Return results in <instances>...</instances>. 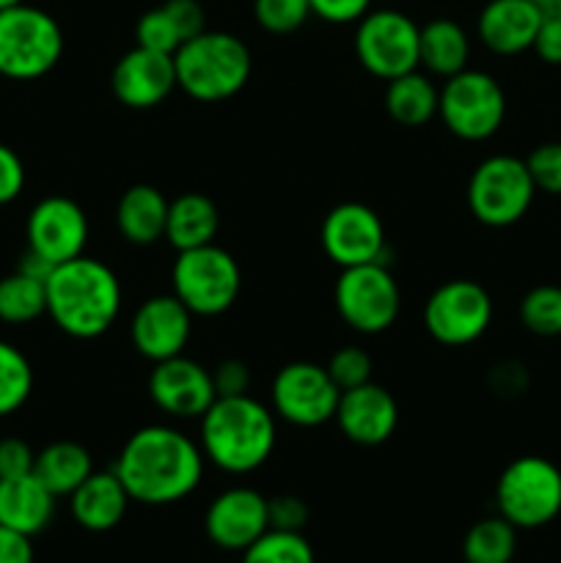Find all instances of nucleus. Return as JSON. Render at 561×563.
<instances>
[{"instance_id":"1","label":"nucleus","mask_w":561,"mask_h":563,"mask_svg":"<svg viewBox=\"0 0 561 563\" xmlns=\"http://www.w3.org/2000/svg\"><path fill=\"white\" fill-rule=\"evenodd\" d=\"M113 471L138 504H179L201 484L204 451L179 429L152 423L127 438Z\"/></svg>"},{"instance_id":"2","label":"nucleus","mask_w":561,"mask_h":563,"mask_svg":"<svg viewBox=\"0 0 561 563\" xmlns=\"http://www.w3.org/2000/svg\"><path fill=\"white\" fill-rule=\"evenodd\" d=\"M47 313L72 339H99L121 313L119 278L108 264L86 253L58 264L47 278Z\"/></svg>"},{"instance_id":"3","label":"nucleus","mask_w":561,"mask_h":563,"mask_svg":"<svg viewBox=\"0 0 561 563\" xmlns=\"http://www.w3.org/2000/svg\"><path fill=\"white\" fill-rule=\"evenodd\" d=\"M198 421L204 460L234 476L258 471L278 443L275 412L251 394L218 396Z\"/></svg>"},{"instance_id":"4","label":"nucleus","mask_w":561,"mask_h":563,"mask_svg":"<svg viewBox=\"0 0 561 563\" xmlns=\"http://www.w3.org/2000/svg\"><path fill=\"white\" fill-rule=\"evenodd\" d=\"M176 88L196 102H223L237 97L251 80L253 58L240 36L201 31L174 53Z\"/></svg>"},{"instance_id":"5","label":"nucleus","mask_w":561,"mask_h":563,"mask_svg":"<svg viewBox=\"0 0 561 563\" xmlns=\"http://www.w3.org/2000/svg\"><path fill=\"white\" fill-rule=\"evenodd\" d=\"M64 31L36 5H11L0 11V75L9 80H38L58 66Z\"/></svg>"},{"instance_id":"6","label":"nucleus","mask_w":561,"mask_h":563,"mask_svg":"<svg viewBox=\"0 0 561 563\" xmlns=\"http://www.w3.org/2000/svg\"><path fill=\"white\" fill-rule=\"evenodd\" d=\"M174 295L193 317H220L242 291V269L226 247L209 245L179 251L170 269Z\"/></svg>"},{"instance_id":"7","label":"nucleus","mask_w":561,"mask_h":563,"mask_svg":"<svg viewBox=\"0 0 561 563\" xmlns=\"http://www.w3.org/2000/svg\"><path fill=\"white\" fill-rule=\"evenodd\" d=\"M495 506L517 531H531L561 515V471L544 456H517L495 484Z\"/></svg>"},{"instance_id":"8","label":"nucleus","mask_w":561,"mask_h":563,"mask_svg":"<svg viewBox=\"0 0 561 563\" xmlns=\"http://www.w3.org/2000/svg\"><path fill=\"white\" fill-rule=\"evenodd\" d=\"M537 187L526 159L512 154H493L473 168L468 179V209L479 223L506 229L526 218Z\"/></svg>"},{"instance_id":"9","label":"nucleus","mask_w":561,"mask_h":563,"mask_svg":"<svg viewBox=\"0 0 561 563\" xmlns=\"http://www.w3.org/2000/svg\"><path fill=\"white\" fill-rule=\"evenodd\" d=\"M438 115L451 135L468 143H482L504 126L506 93L487 71L462 69L460 75L446 77Z\"/></svg>"},{"instance_id":"10","label":"nucleus","mask_w":561,"mask_h":563,"mask_svg":"<svg viewBox=\"0 0 561 563\" xmlns=\"http://www.w3.org/2000/svg\"><path fill=\"white\" fill-rule=\"evenodd\" d=\"M333 302L346 328L363 335H377L394 328L399 319L402 291L388 264H358L341 269Z\"/></svg>"},{"instance_id":"11","label":"nucleus","mask_w":561,"mask_h":563,"mask_svg":"<svg viewBox=\"0 0 561 563\" xmlns=\"http://www.w3.org/2000/svg\"><path fill=\"white\" fill-rule=\"evenodd\" d=\"M418 36H421V25H416L413 16H407L405 11H369L363 20H358V64L369 75L380 77L385 82L407 75V71L421 66V60H418Z\"/></svg>"},{"instance_id":"12","label":"nucleus","mask_w":561,"mask_h":563,"mask_svg":"<svg viewBox=\"0 0 561 563\" xmlns=\"http://www.w3.org/2000/svg\"><path fill=\"white\" fill-rule=\"evenodd\" d=\"M490 322L493 297L476 280H446L424 302V328L443 346L473 344L487 333Z\"/></svg>"},{"instance_id":"13","label":"nucleus","mask_w":561,"mask_h":563,"mask_svg":"<svg viewBox=\"0 0 561 563\" xmlns=\"http://www.w3.org/2000/svg\"><path fill=\"white\" fill-rule=\"evenodd\" d=\"M273 412L300 429H317L333 421L341 388L328 374V366L295 361L280 368L273 379Z\"/></svg>"},{"instance_id":"14","label":"nucleus","mask_w":561,"mask_h":563,"mask_svg":"<svg viewBox=\"0 0 561 563\" xmlns=\"http://www.w3.org/2000/svg\"><path fill=\"white\" fill-rule=\"evenodd\" d=\"M322 247L341 269L358 264H388L385 225L372 207L358 201L339 203L322 220ZM391 267V264H388Z\"/></svg>"},{"instance_id":"15","label":"nucleus","mask_w":561,"mask_h":563,"mask_svg":"<svg viewBox=\"0 0 561 563\" xmlns=\"http://www.w3.org/2000/svg\"><path fill=\"white\" fill-rule=\"evenodd\" d=\"M25 234L28 247L55 267L72 262L88 245L86 209L66 196L42 198L28 214Z\"/></svg>"},{"instance_id":"16","label":"nucleus","mask_w":561,"mask_h":563,"mask_svg":"<svg viewBox=\"0 0 561 563\" xmlns=\"http://www.w3.org/2000/svg\"><path fill=\"white\" fill-rule=\"evenodd\" d=\"M130 335L138 355L152 363L185 355V346L193 335V313L174 291L154 295L132 313Z\"/></svg>"},{"instance_id":"17","label":"nucleus","mask_w":561,"mask_h":563,"mask_svg":"<svg viewBox=\"0 0 561 563\" xmlns=\"http://www.w3.org/2000/svg\"><path fill=\"white\" fill-rule=\"evenodd\" d=\"M148 396L170 418H201L218 399L212 372L185 355L154 363L148 374Z\"/></svg>"},{"instance_id":"18","label":"nucleus","mask_w":561,"mask_h":563,"mask_svg":"<svg viewBox=\"0 0 561 563\" xmlns=\"http://www.w3.org/2000/svg\"><path fill=\"white\" fill-rule=\"evenodd\" d=\"M207 539L220 550L242 553L270 531L267 498L251 487H231L209 504L204 515Z\"/></svg>"},{"instance_id":"19","label":"nucleus","mask_w":561,"mask_h":563,"mask_svg":"<svg viewBox=\"0 0 561 563\" xmlns=\"http://www.w3.org/2000/svg\"><path fill=\"white\" fill-rule=\"evenodd\" d=\"M113 97L130 110H148L163 104L176 88L174 55L135 44L116 60L110 71Z\"/></svg>"},{"instance_id":"20","label":"nucleus","mask_w":561,"mask_h":563,"mask_svg":"<svg viewBox=\"0 0 561 563\" xmlns=\"http://www.w3.org/2000/svg\"><path fill=\"white\" fill-rule=\"evenodd\" d=\"M333 421L339 423L341 434L350 443L374 449V445H383L385 440H391V434L396 432L399 405L391 396V390L369 379L358 388L341 390Z\"/></svg>"},{"instance_id":"21","label":"nucleus","mask_w":561,"mask_h":563,"mask_svg":"<svg viewBox=\"0 0 561 563\" xmlns=\"http://www.w3.org/2000/svg\"><path fill=\"white\" fill-rule=\"evenodd\" d=\"M548 5L534 0H487L479 11V38L495 55H520L534 47Z\"/></svg>"},{"instance_id":"22","label":"nucleus","mask_w":561,"mask_h":563,"mask_svg":"<svg viewBox=\"0 0 561 563\" xmlns=\"http://www.w3.org/2000/svg\"><path fill=\"white\" fill-rule=\"evenodd\" d=\"M124 484L116 471H94L75 493L69 495V511L80 528L91 533L113 531L130 506Z\"/></svg>"},{"instance_id":"23","label":"nucleus","mask_w":561,"mask_h":563,"mask_svg":"<svg viewBox=\"0 0 561 563\" xmlns=\"http://www.w3.org/2000/svg\"><path fill=\"white\" fill-rule=\"evenodd\" d=\"M55 495L33 473L0 478V526L36 537L53 522Z\"/></svg>"},{"instance_id":"24","label":"nucleus","mask_w":561,"mask_h":563,"mask_svg":"<svg viewBox=\"0 0 561 563\" xmlns=\"http://www.w3.org/2000/svg\"><path fill=\"white\" fill-rule=\"evenodd\" d=\"M170 201L152 185L127 187L116 207V225L119 234L132 245H154L165 240Z\"/></svg>"},{"instance_id":"25","label":"nucleus","mask_w":561,"mask_h":563,"mask_svg":"<svg viewBox=\"0 0 561 563\" xmlns=\"http://www.w3.org/2000/svg\"><path fill=\"white\" fill-rule=\"evenodd\" d=\"M220 229V212L215 201L204 192H182L170 201L165 240L179 251L201 247L215 242Z\"/></svg>"},{"instance_id":"26","label":"nucleus","mask_w":561,"mask_h":563,"mask_svg":"<svg viewBox=\"0 0 561 563\" xmlns=\"http://www.w3.org/2000/svg\"><path fill=\"white\" fill-rule=\"evenodd\" d=\"M468 58H471V38L460 22L438 16L421 25L418 60L429 75L443 77V80L460 75L462 69H468Z\"/></svg>"},{"instance_id":"27","label":"nucleus","mask_w":561,"mask_h":563,"mask_svg":"<svg viewBox=\"0 0 561 563\" xmlns=\"http://www.w3.org/2000/svg\"><path fill=\"white\" fill-rule=\"evenodd\" d=\"M94 473V460L86 445L75 440H58L50 443L36 454L33 476L55 495V498H69L82 482Z\"/></svg>"},{"instance_id":"28","label":"nucleus","mask_w":561,"mask_h":563,"mask_svg":"<svg viewBox=\"0 0 561 563\" xmlns=\"http://www.w3.org/2000/svg\"><path fill=\"white\" fill-rule=\"evenodd\" d=\"M440 88L418 69L388 80L385 88V110L402 126H424L438 115Z\"/></svg>"},{"instance_id":"29","label":"nucleus","mask_w":561,"mask_h":563,"mask_svg":"<svg viewBox=\"0 0 561 563\" xmlns=\"http://www.w3.org/2000/svg\"><path fill=\"white\" fill-rule=\"evenodd\" d=\"M517 550V528L501 515L473 522L462 542L468 563H512Z\"/></svg>"},{"instance_id":"30","label":"nucleus","mask_w":561,"mask_h":563,"mask_svg":"<svg viewBox=\"0 0 561 563\" xmlns=\"http://www.w3.org/2000/svg\"><path fill=\"white\" fill-rule=\"evenodd\" d=\"M47 313V280L14 269L0 278V322L28 324Z\"/></svg>"},{"instance_id":"31","label":"nucleus","mask_w":561,"mask_h":563,"mask_svg":"<svg viewBox=\"0 0 561 563\" xmlns=\"http://www.w3.org/2000/svg\"><path fill=\"white\" fill-rule=\"evenodd\" d=\"M33 390L31 361L9 341H0V418L14 416Z\"/></svg>"},{"instance_id":"32","label":"nucleus","mask_w":561,"mask_h":563,"mask_svg":"<svg viewBox=\"0 0 561 563\" xmlns=\"http://www.w3.org/2000/svg\"><path fill=\"white\" fill-rule=\"evenodd\" d=\"M242 563H317V559L302 531L270 528L251 548L242 550Z\"/></svg>"},{"instance_id":"33","label":"nucleus","mask_w":561,"mask_h":563,"mask_svg":"<svg viewBox=\"0 0 561 563\" xmlns=\"http://www.w3.org/2000/svg\"><path fill=\"white\" fill-rule=\"evenodd\" d=\"M520 322L542 339L561 335V286H534L520 300Z\"/></svg>"},{"instance_id":"34","label":"nucleus","mask_w":561,"mask_h":563,"mask_svg":"<svg viewBox=\"0 0 561 563\" xmlns=\"http://www.w3.org/2000/svg\"><path fill=\"white\" fill-rule=\"evenodd\" d=\"M253 16L275 36L300 31L311 16V0H253Z\"/></svg>"},{"instance_id":"35","label":"nucleus","mask_w":561,"mask_h":563,"mask_svg":"<svg viewBox=\"0 0 561 563\" xmlns=\"http://www.w3.org/2000/svg\"><path fill=\"white\" fill-rule=\"evenodd\" d=\"M135 42L141 47L174 55L185 44V36H182L179 25L174 22L170 11L165 5H157V9H148L141 14V20L135 25Z\"/></svg>"},{"instance_id":"36","label":"nucleus","mask_w":561,"mask_h":563,"mask_svg":"<svg viewBox=\"0 0 561 563\" xmlns=\"http://www.w3.org/2000/svg\"><path fill=\"white\" fill-rule=\"evenodd\" d=\"M372 355L366 350H361V346H341L328 361V374L341 390H350L372 379Z\"/></svg>"},{"instance_id":"37","label":"nucleus","mask_w":561,"mask_h":563,"mask_svg":"<svg viewBox=\"0 0 561 563\" xmlns=\"http://www.w3.org/2000/svg\"><path fill=\"white\" fill-rule=\"evenodd\" d=\"M534 187L548 196H561V141L542 143L526 157Z\"/></svg>"},{"instance_id":"38","label":"nucleus","mask_w":561,"mask_h":563,"mask_svg":"<svg viewBox=\"0 0 561 563\" xmlns=\"http://www.w3.org/2000/svg\"><path fill=\"white\" fill-rule=\"evenodd\" d=\"M267 511L270 528H278V531H302L308 522V506L297 495L267 498Z\"/></svg>"},{"instance_id":"39","label":"nucleus","mask_w":561,"mask_h":563,"mask_svg":"<svg viewBox=\"0 0 561 563\" xmlns=\"http://www.w3.org/2000/svg\"><path fill=\"white\" fill-rule=\"evenodd\" d=\"M33 465H36V454L25 440H0V478L28 476V473H33Z\"/></svg>"},{"instance_id":"40","label":"nucleus","mask_w":561,"mask_h":563,"mask_svg":"<svg viewBox=\"0 0 561 563\" xmlns=\"http://www.w3.org/2000/svg\"><path fill=\"white\" fill-rule=\"evenodd\" d=\"M25 187V165L11 146L0 143V207L16 201Z\"/></svg>"},{"instance_id":"41","label":"nucleus","mask_w":561,"mask_h":563,"mask_svg":"<svg viewBox=\"0 0 561 563\" xmlns=\"http://www.w3.org/2000/svg\"><path fill=\"white\" fill-rule=\"evenodd\" d=\"M374 0H311V14L333 25L358 22L372 11Z\"/></svg>"},{"instance_id":"42","label":"nucleus","mask_w":561,"mask_h":563,"mask_svg":"<svg viewBox=\"0 0 561 563\" xmlns=\"http://www.w3.org/2000/svg\"><path fill=\"white\" fill-rule=\"evenodd\" d=\"M531 49L542 64L561 66V14H556L553 9H544L542 25H539Z\"/></svg>"},{"instance_id":"43","label":"nucleus","mask_w":561,"mask_h":563,"mask_svg":"<svg viewBox=\"0 0 561 563\" xmlns=\"http://www.w3.org/2000/svg\"><path fill=\"white\" fill-rule=\"evenodd\" d=\"M212 379L218 396H242L251 388V368L242 361H237V357H229V361H223L215 368Z\"/></svg>"},{"instance_id":"44","label":"nucleus","mask_w":561,"mask_h":563,"mask_svg":"<svg viewBox=\"0 0 561 563\" xmlns=\"http://www.w3.org/2000/svg\"><path fill=\"white\" fill-rule=\"evenodd\" d=\"M163 5L170 11L176 25H179L185 42L207 31V14H204V5L198 0H165Z\"/></svg>"},{"instance_id":"45","label":"nucleus","mask_w":561,"mask_h":563,"mask_svg":"<svg viewBox=\"0 0 561 563\" xmlns=\"http://www.w3.org/2000/svg\"><path fill=\"white\" fill-rule=\"evenodd\" d=\"M0 563H33L31 537L0 526Z\"/></svg>"},{"instance_id":"46","label":"nucleus","mask_w":561,"mask_h":563,"mask_svg":"<svg viewBox=\"0 0 561 563\" xmlns=\"http://www.w3.org/2000/svg\"><path fill=\"white\" fill-rule=\"evenodd\" d=\"M20 3H25V0H0V11L11 9V5H20Z\"/></svg>"},{"instance_id":"47","label":"nucleus","mask_w":561,"mask_h":563,"mask_svg":"<svg viewBox=\"0 0 561 563\" xmlns=\"http://www.w3.org/2000/svg\"><path fill=\"white\" fill-rule=\"evenodd\" d=\"M548 9H553L556 14H561V0H550V5H548Z\"/></svg>"},{"instance_id":"48","label":"nucleus","mask_w":561,"mask_h":563,"mask_svg":"<svg viewBox=\"0 0 561 563\" xmlns=\"http://www.w3.org/2000/svg\"><path fill=\"white\" fill-rule=\"evenodd\" d=\"M534 3H539V5H550V0H534Z\"/></svg>"}]
</instances>
